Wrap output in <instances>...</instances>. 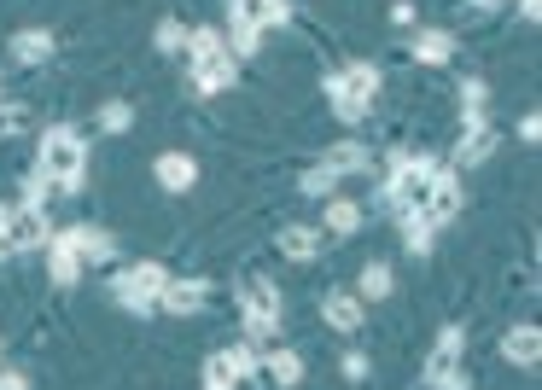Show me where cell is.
<instances>
[{"label": "cell", "instance_id": "3957f363", "mask_svg": "<svg viewBox=\"0 0 542 390\" xmlns=\"http://www.w3.org/2000/svg\"><path fill=\"white\" fill-rule=\"evenodd\" d=\"M432 181H438V158H426V152H397V158H391L385 198H391L397 210H420L426 193H432Z\"/></svg>", "mask_w": 542, "mask_h": 390}, {"label": "cell", "instance_id": "cb8c5ba5", "mask_svg": "<svg viewBox=\"0 0 542 390\" xmlns=\"http://www.w3.org/2000/svg\"><path fill=\"white\" fill-rule=\"evenodd\" d=\"M181 53H187V59L199 65V59H216V53H228V47H222V30H210V24H193Z\"/></svg>", "mask_w": 542, "mask_h": 390}, {"label": "cell", "instance_id": "d6a6232c", "mask_svg": "<svg viewBox=\"0 0 542 390\" xmlns=\"http://www.w3.org/2000/svg\"><path fill=\"white\" fill-rule=\"evenodd\" d=\"M339 373H344V379H350V385H362V379H368V373H373V361L362 356V350H350V356H344V367H339Z\"/></svg>", "mask_w": 542, "mask_h": 390}, {"label": "cell", "instance_id": "f1b7e54d", "mask_svg": "<svg viewBox=\"0 0 542 390\" xmlns=\"http://www.w3.org/2000/svg\"><path fill=\"white\" fill-rule=\"evenodd\" d=\"M152 47H158V53H181V47H187V24H181V18H164L158 35H152Z\"/></svg>", "mask_w": 542, "mask_h": 390}, {"label": "cell", "instance_id": "ee69618b", "mask_svg": "<svg viewBox=\"0 0 542 390\" xmlns=\"http://www.w3.org/2000/svg\"><path fill=\"white\" fill-rule=\"evenodd\" d=\"M490 6H496V0H490Z\"/></svg>", "mask_w": 542, "mask_h": 390}, {"label": "cell", "instance_id": "5bb4252c", "mask_svg": "<svg viewBox=\"0 0 542 390\" xmlns=\"http://www.w3.org/2000/svg\"><path fill=\"white\" fill-rule=\"evenodd\" d=\"M204 280H164V292H158V309H170V315H193L204 303Z\"/></svg>", "mask_w": 542, "mask_h": 390}, {"label": "cell", "instance_id": "4dcf8cb0", "mask_svg": "<svg viewBox=\"0 0 542 390\" xmlns=\"http://www.w3.org/2000/svg\"><path fill=\"white\" fill-rule=\"evenodd\" d=\"M490 152H496V134H484V129L461 140V163H484Z\"/></svg>", "mask_w": 542, "mask_h": 390}, {"label": "cell", "instance_id": "60d3db41", "mask_svg": "<svg viewBox=\"0 0 542 390\" xmlns=\"http://www.w3.org/2000/svg\"><path fill=\"white\" fill-rule=\"evenodd\" d=\"M438 390H473V385H467V379H461V373H455V379H449V385H438Z\"/></svg>", "mask_w": 542, "mask_h": 390}, {"label": "cell", "instance_id": "d590c367", "mask_svg": "<svg viewBox=\"0 0 542 390\" xmlns=\"http://www.w3.org/2000/svg\"><path fill=\"white\" fill-rule=\"evenodd\" d=\"M274 332H280V321H251V315H245V338H257V344H269Z\"/></svg>", "mask_w": 542, "mask_h": 390}, {"label": "cell", "instance_id": "4fadbf2b", "mask_svg": "<svg viewBox=\"0 0 542 390\" xmlns=\"http://www.w3.org/2000/svg\"><path fill=\"white\" fill-rule=\"evenodd\" d=\"M239 82V65L228 59V53H216V59H199L193 65V88L199 94H222V88H234Z\"/></svg>", "mask_w": 542, "mask_h": 390}, {"label": "cell", "instance_id": "7c38bea8", "mask_svg": "<svg viewBox=\"0 0 542 390\" xmlns=\"http://www.w3.org/2000/svg\"><path fill=\"white\" fill-rule=\"evenodd\" d=\"M6 59L12 65H47L53 59V30H18L12 41H6Z\"/></svg>", "mask_w": 542, "mask_h": 390}, {"label": "cell", "instance_id": "2e32d148", "mask_svg": "<svg viewBox=\"0 0 542 390\" xmlns=\"http://www.w3.org/2000/svg\"><path fill=\"white\" fill-rule=\"evenodd\" d=\"M321 228L333 233V239H350V233L362 228V204H356V198H327V216H321Z\"/></svg>", "mask_w": 542, "mask_h": 390}, {"label": "cell", "instance_id": "7402d4cb", "mask_svg": "<svg viewBox=\"0 0 542 390\" xmlns=\"http://www.w3.org/2000/svg\"><path fill=\"white\" fill-rule=\"evenodd\" d=\"M327 169H333V175H356V169H368V146H362V140H339V146H333V152H327Z\"/></svg>", "mask_w": 542, "mask_h": 390}, {"label": "cell", "instance_id": "4316f807", "mask_svg": "<svg viewBox=\"0 0 542 390\" xmlns=\"http://www.w3.org/2000/svg\"><path fill=\"white\" fill-rule=\"evenodd\" d=\"M391 286H397V280H391V262H368L362 280H356V297H391Z\"/></svg>", "mask_w": 542, "mask_h": 390}, {"label": "cell", "instance_id": "7bdbcfd3", "mask_svg": "<svg viewBox=\"0 0 542 390\" xmlns=\"http://www.w3.org/2000/svg\"><path fill=\"white\" fill-rule=\"evenodd\" d=\"M0 356H6V344H0Z\"/></svg>", "mask_w": 542, "mask_h": 390}, {"label": "cell", "instance_id": "9c48e42d", "mask_svg": "<svg viewBox=\"0 0 542 390\" xmlns=\"http://www.w3.org/2000/svg\"><path fill=\"white\" fill-rule=\"evenodd\" d=\"M152 175H158L164 193H193V187H199V163H193V152H158Z\"/></svg>", "mask_w": 542, "mask_h": 390}, {"label": "cell", "instance_id": "ba28073f", "mask_svg": "<svg viewBox=\"0 0 542 390\" xmlns=\"http://www.w3.org/2000/svg\"><path fill=\"white\" fill-rule=\"evenodd\" d=\"M461 204H467L461 181H455L449 169H438V181H432V193H426V204H420V216L438 228V222H449V216H461Z\"/></svg>", "mask_w": 542, "mask_h": 390}, {"label": "cell", "instance_id": "603a6c76", "mask_svg": "<svg viewBox=\"0 0 542 390\" xmlns=\"http://www.w3.org/2000/svg\"><path fill=\"white\" fill-rule=\"evenodd\" d=\"M204 390H239V367L228 350H216V356H204Z\"/></svg>", "mask_w": 542, "mask_h": 390}, {"label": "cell", "instance_id": "8d00e7d4", "mask_svg": "<svg viewBox=\"0 0 542 390\" xmlns=\"http://www.w3.org/2000/svg\"><path fill=\"white\" fill-rule=\"evenodd\" d=\"M519 140H525V146H537V140H542V117H537V111L519 123Z\"/></svg>", "mask_w": 542, "mask_h": 390}, {"label": "cell", "instance_id": "e575fe53", "mask_svg": "<svg viewBox=\"0 0 542 390\" xmlns=\"http://www.w3.org/2000/svg\"><path fill=\"white\" fill-rule=\"evenodd\" d=\"M228 356H234L239 379H251V373H257V350H251V344H234V350H228Z\"/></svg>", "mask_w": 542, "mask_h": 390}, {"label": "cell", "instance_id": "8992f818", "mask_svg": "<svg viewBox=\"0 0 542 390\" xmlns=\"http://www.w3.org/2000/svg\"><path fill=\"white\" fill-rule=\"evenodd\" d=\"M455 373H461V326H443L432 356H426V385L438 390V385H449Z\"/></svg>", "mask_w": 542, "mask_h": 390}, {"label": "cell", "instance_id": "1f68e13d", "mask_svg": "<svg viewBox=\"0 0 542 390\" xmlns=\"http://www.w3.org/2000/svg\"><path fill=\"white\" fill-rule=\"evenodd\" d=\"M24 123H30V111H24V105H12V99H0V140L24 134Z\"/></svg>", "mask_w": 542, "mask_h": 390}, {"label": "cell", "instance_id": "83f0119b", "mask_svg": "<svg viewBox=\"0 0 542 390\" xmlns=\"http://www.w3.org/2000/svg\"><path fill=\"white\" fill-rule=\"evenodd\" d=\"M100 129L105 134H129V129H135V105H129V99H105V105H100Z\"/></svg>", "mask_w": 542, "mask_h": 390}, {"label": "cell", "instance_id": "b9f144b4", "mask_svg": "<svg viewBox=\"0 0 542 390\" xmlns=\"http://www.w3.org/2000/svg\"><path fill=\"white\" fill-rule=\"evenodd\" d=\"M6 216H12V210H6V204H0V228H6Z\"/></svg>", "mask_w": 542, "mask_h": 390}, {"label": "cell", "instance_id": "ffe728a7", "mask_svg": "<svg viewBox=\"0 0 542 390\" xmlns=\"http://www.w3.org/2000/svg\"><path fill=\"white\" fill-rule=\"evenodd\" d=\"M280 251L292 262H315L321 257V233L315 228H280Z\"/></svg>", "mask_w": 542, "mask_h": 390}, {"label": "cell", "instance_id": "277c9868", "mask_svg": "<svg viewBox=\"0 0 542 390\" xmlns=\"http://www.w3.org/2000/svg\"><path fill=\"white\" fill-rule=\"evenodd\" d=\"M164 262H135V268H123L117 280H111V297L129 309V315H146V309H158V292H164Z\"/></svg>", "mask_w": 542, "mask_h": 390}, {"label": "cell", "instance_id": "52a82bcc", "mask_svg": "<svg viewBox=\"0 0 542 390\" xmlns=\"http://www.w3.org/2000/svg\"><path fill=\"white\" fill-rule=\"evenodd\" d=\"M47 245H65V251H76V257H82V268H88V262H111V257H117L111 233H100V228H65V233H53Z\"/></svg>", "mask_w": 542, "mask_h": 390}, {"label": "cell", "instance_id": "5b68a950", "mask_svg": "<svg viewBox=\"0 0 542 390\" xmlns=\"http://www.w3.org/2000/svg\"><path fill=\"white\" fill-rule=\"evenodd\" d=\"M53 233H47V216H41V204H18L12 216H6V228H0V257H18V251H35V245H47Z\"/></svg>", "mask_w": 542, "mask_h": 390}, {"label": "cell", "instance_id": "74e56055", "mask_svg": "<svg viewBox=\"0 0 542 390\" xmlns=\"http://www.w3.org/2000/svg\"><path fill=\"white\" fill-rule=\"evenodd\" d=\"M414 18H420V12H414V0H397V6H391V24H403V30H408Z\"/></svg>", "mask_w": 542, "mask_h": 390}, {"label": "cell", "instance_id": "484cf974", "mask_svg": "<svg viewBox=\"0 0 542 390\" xmlns=\"http://www.w3.org/2000/svg\"><path fill=\"white\" fill-rule=\"evenodd\" d=\"M269 379L292 390L298 379H304V356H298V350H274V356H269Z\"/></svg>", "mask_w": 542, "mask_h": 390}, {"label": "cell", "instance_id": "d6986e66", "mask_svg": "<svg viewBox=\"0 0 542 390\" xmlns=\"http://www.w3.org/2000/svg\"><path fill=\"white\" fill-rule=\"evenodd\" d=\"M47 280H53L59 292H70V286L82 280V257L65 251V245H47Z\"/></svg>", "mask_w": 542, "mask_h": 390}, {"label": "cell", "instance_id": "ac0fdd59", "mask_svg": "<svg viewBox=\"0 0 542 390\" xmlns=\"http://www.w3.org/2000/svg\"><path fill=\"white\" fill-rule=\"evenodd\" d=\"M414 59H420V65H449V59H455V35L449 30H420L414 35Z\"/></svg>", "mask_w": 542, "mask_h": 390}, {"label": "cell", "instance_id": "8fae6325", "mask_svg": "<svg viewBox=\"0 0 542 390\" xmlns=\"http://www.w3.org/2000/svg\"><path fill=\"white\" fill-rule=\"evenodd\" d=\"M321 321L333 326V332H344V338H356V332H362V303H356V292H327L321 297Z\"/></svg>", "mask_w": 542, "mask_h": 390}, {"label": "cell", "instance_id": "f35d334b", "mask_svg": "<svg viewBox=\"0 0 542 390\" xmlns=\"http://www.w3.org/2000/svg\"><path fill=\"white\" fill-rule=\"evenodd\" d=\"M0 390H30V379L18 367H0Z\"/></svg>", "mask_w": 542, "mask_h": 390}, {"label": "cell", "instance_id": "ab89813d", "mask_svg": "<svg viewBox=\"0 0 542 390\" xmlns=\"http://www.w3.org/2000/svg\"><path fill=\"white\" fill-rule=\"evenodd\" d=\"M519 12H525V18L537 24V18H542V0H519Z\"/></svg>", "mask_w": 542, "mask_h": 390}, {"label": "cell", "instance_id": "f546056e", "mask_svg": "<svg viewBox=\"0 0 542 390\" xmlns=\"http://www.w3.org/2000/svg\"><path fill=\"white\" fill-rule=\"evenodd\" d=\"M298 187H304V198H321V193H333V187H339V175H333L327 163H315V169H309Z\"/></svg>", "mask_w": 542, "mask_h": 390}, {"label": "cell", "instance_id": "e0dca14e", "mask_svg": "<svg viewBox=\"0 0 542 390\" xmlns=\"http://www.w3.org/2000/svg\"><path fill=\"white\" fill-rule=\"evenodd\" d=\"M502 356L519 361V367H537V356H542V332H537V326H513L508 338H502Z\"/></svg>", "mask_w": 542, "mask_h": 390}, {"label": "cell", "instance_id": "836d02e7", "mask_svg": "<svg viewBox=\"0 0 542 390\" xmlns=\"http://www.w3.org/2000/svg\"><path fill=\"white\" fill-rule=\"evenodd\" d=\"M484 99H490V88H484L478 76H467V82H461V105H473V111H484Z\"/></svg>", "mask_w": 542, "mask_h": 390}, {"label": "cell", "instance_id": "6da1fadb", "mask_svg": "<svg viewBox=\"0 0 542 390\" xmlns=\"http://www.w3.org/2000/svg\"><path fill=\"white\" fill-rule=\"evenodd\" d=\"M82 169H88V146L76 129H47L41 134V158H35V175H47L53 193H76L82 187Z\"/></svg>", "mask_w": 542, "mask_h": 390}, {"label": "cell", "instance_id": "30bf717a", "mask_svg": "<svg viewBox=\"0 0 542 390\" xmlns=\"http://www.w3.org/2000/svg\"><path fill=\"white\" fill-rule=\"evenodd\" d=\"M228 18L251 24V30H280L292 12H286V0H228Z\"/></svg>", "mask_w": 542, "mask_h": 390}, {"label": "cell", "instance_id": "7a4b0ae2", "mask_svg": "<svg viewBox=\"0 0 542 390\" xmlns=\"http://www.w3.org/2000/svg\"><path fill=\"white\" fill-rule=\"evenodd\" d=\"M321 94L333 99L344 123H362L373 105H379V70L373 65H350V70H327L321 76Z\"/></svg>", "mask_w": 542, "mask_h": 390}, {"label": "cell", "instance_id": "44dd1931", "mask_svg": "<svg viewBox=\"0 0 542 390\" xmlns=\"http://www.w3.org/2000/svg\"><path fill=\"white\" fill-rule=\"evenodd\" d=\"M222 47H228V59H257V47H263V30H251V24H234L228 18V35H222Z\"/></svg>", "mask_w": 542, "mask_h": 390}, {"label": "cell", "instance_id": "d4e9b609", "mask_svg": "<svg viewBox=\"0 0 542 390\" xmlns=\"http://www.w3.org/2000/svg\"><path fill=\"white\" fill-rule=\"evenodd\" d=\"M403 251L408 257H426L432 251V222L420 210H403Z\"/></svg>", "mask_w": 542, "mask_h": 390}, {"label": "cell", "instance_id": "9a60e30c", "mask_svg": "<svg viewBox=\"0 0 542 390\" xmlns=\"http://www.w3.org/2000/svg\"><path fill=\"white\" fill-rule=\"evenodd\" d=\"M239 309H245L251 321H280V309H286V303H280V292H274L269 280H251V286L239 292Z\"/></svg>", "mask_w": 542, "mask_h": 390}]
</instances>
